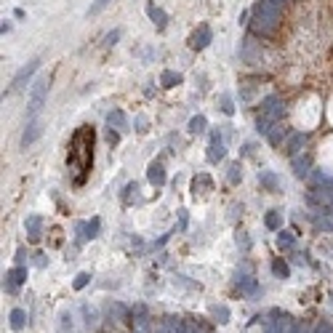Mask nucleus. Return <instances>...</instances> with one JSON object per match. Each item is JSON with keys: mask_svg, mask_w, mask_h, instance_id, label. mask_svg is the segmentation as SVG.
I'll list each match as a JSON object with an SVG mask.
<instances>
[{"mask_svg": "<svg viewBox=\"0 0 333 333\" xmlns=\"http://www.w3.org/2000/svg\"><path fill=\"white\" fill-rule=\"evenodd\" d=\"M117 38H120V30H112V32L107 35V43H104V45H115V43H117Z\"/></svg>", "mask_w": 333, "mask_h": 333, "instance_id": "nucleus-31", "label": "nucleus"}, {"mask_svg": "<svg viewBox=\"0 0 333 333\" xmlns=\"http://www.w3.org/2000/svg\"><path fill=\"white\" fill-rule=\"evenodd\" d=\"M283 112H285V104H283V99L280 96H267L264 101H261V117H267V120H280L283 117Z\"/></svg>", "mask_w": 333, "mask_h": 333, "instance_id": "nucleus-4", "label": "nucleus"}, {"mask_svg": "<svg viewBox=\"0 0 333 333\" xmlns=\"http://www.w3.org/2000/svg\"><path fill=\"white\" fill-rule=\"evenodd\" d=\"M227 179H229V184H237L240 179H243V165H240V163H232V165H229Z\"/></svg>", "mask_w": 333, "mask_h": 333, "instance_id": "nucleus-20", "label": "nucleus"}, {"mask_svg": "<svg viewBox=\"0 0 333 333\" xmlns=\"http://www.w3.org/2000/svg\"><path fill=\"white\" fill-rule=\"evenodd\" d=\"M24 320H27V314H24V309H14L11 312V328H24Z\"/></svg>", "mask_w": 333, "mask_h": 333, "instance_id": "nucleus-23", "label": "nucleus"}, {"mask_svg": "<svg viewBox=\"0 0 333 333\" xmlns=\"http://www.w3.org/2000/svg\"><path fill=\"white\" fill-rule=\"evenodd\" d=\"M272 272H275L277 277H288V275H291V272H288V264L280 261V258H275V261H272Z\"/></svg>", "mask_w": 333, "mask_h": 333, "instance_id": "nucleus-24", "label": "nucleus"}, {"mask_svg": "<svg viewBox=\"0 0 333 333\" xmlns=\"http://www.w3.org/2000/svg\"><path fill=\"white\" fill-rule=\"evenodd\" d=\"M203 131H206V117L195 115V117L189 120V134H203Z\"/></svg>", "mask_w": 333, "mask_h": 333, "instance_id": "nucleus-22", "label": "nucleus"}, {"mask_svg": "<svg viewBox=\"0 0 333 333\" xmlns=\"http://www.w3.org/2000/svg\"><path fill=\"white\" fill-rule=\"evenodd\" d=\"M136 125H139L136 131H142V134L147 131V120H144V117H136Z\"/></svg>", "mask_w": 333, "mask_h": 333, "instance_id": "nucleus-32", "label": "nucleus"}, {"mask_svg": "<svg viewBox=\"0 0 333 333\" xmlns=\"http://www.w3.org/2000/svg\"><path fill=\"white\" fill-rule=\"evenodd\" d=\"M253 94H256L253 86H245L243 91H240V99H243V101H251V99H253Z\"/></svg>", "mask_w": 333, "mask_h": 333, "instance_id": "nucleus-30", "label": "nucleus"}, {"mask_svg": "<svg viewBox=\"0 0 333 333\" xmlns=\"http://www.w3.org/2000/svg\"><path fill=\"white\" fill-rule=\"evenodd\" d=\"M293 243H296L293 232H280V237H277V245H280V248H291Z\"/></svg>", "mask_w": 333, "mask_h": 333, "instance_id": "nucleus-27", "label": "nucleus"}, {"mask_svg": "<svg viewBox=\"0 0 333 333\" xmlns=\"http://www.w3.org/2000/svg\"><path fill=\"white\" fill-rule=\"evenodd\" d=\"M237 245H243V248H248V237H245V235H237Z\"/></svg>", "mask_w": 333, "mask_h": 333, "instance_id": "nucleus-33", "label": "nucleus"}, {"mask_svg": "<svg viewBox=\"0 0 333 333\" xmlns=\"http://www.w3.org/2000/svg\"><path fill=\"white\" fill-rule=\"evenodd\" d=\"M264 224L270 227V229H280V224H283L280 211H270V214H267V219H264Z\"/></svg>", "mask_w": 333, "mask_h": 333, "instance_id": "nucleus-21", "label": "nucleus"}, {"mask_svg": "<svg viewBox=\"0 0 333 333\" xmlns=\"http://www.w3.org/2000/svg\"><path fill=\"white\" fill-rule=\"evenodd\" d=\"M91 147H94V128L83 125L80 131L75 134V139H72V152H70V163L75 165L78 171H88L91 168V160H94Z\"/></svg>", "mask_w": 333, "mask_h": 333, "instance_id": "nucleus-1", "label": "nucleus"}, {"mask_svg": "<svg viewBox=\"0 0 333 333\" xmlns=\"http://www.w3.org/2000/svg\"><path fill=\"white\" fill-rule=\"evenodd\" d=\"M147 16H150V19L157 24V30H163V27L168 24V16H165V11H163V8H157L155 3L147 6Z\"/></svg>", "mask_w": 333, "mask_h": 333, "instance_id": "nucleus-14", "label": "nucleus"}, {"mask_svg": "<svg viewBox=\"0 0 333 333\" xmlns=\"http://www.w3.org/2000/svg\"><path fill=\"white\" fill-rule=\"evenodd\" d=\"M38 67H40V59H32V61H27L24 67H22L19 72H16V78H14V83H11V88H14V91H16V88H22L24 83L30 80L32 75H35V70H38Z\"/></svg>", "mask_w": 333, "mask_h": 333, "instance_id": "nucleus-6", "label": "nucleus"}, {"mask_svg": "<svg viewBox=\"0 0 333 333\" xmlns=\"http://www.w3.org/2000/svg\"><path fill=\"white\" fill-rule=\"evenodd\" d=\"M293 168H296V176L304 179L309 173V157H299V155H296L293 157Z\"/></svg>", "mask_w": 333, "mask_h": 333, "instance_id": "nucleus-17", "label": "nucleus"}, {"mask_svg": "<svg viewBox=\"0 0 333 333\" xmlns=\"http://www.w3.org/2000/svg\"><path fill=\"white\" fill-rule=\"evenodd\" d=\"M214 189V181H211V176H206V173H200V176L192 179V195H208V192Z\"/></svg>", "mask_w": 333, "mask_h": 333, "instance_id": "nucleus-11", "label": "nucleus"}, {"mask_svg": "<svg viewBox=\"0 0 333 333\" xmlns=\"http://www.w3.org/2000/svg\"><path fill=\"white\" fill-rule=\"evenodd\" d=\"M270 3H275V6H283V3H285V0H270Z\"/></svg>", "mask_w": 333, "mask_h": 333, "instance_id": "nucleus-35", "label": "nucleus"}, {"mask_svg": "<svg viewBox=\"0 0 333 333\" xmlns=\"http://www.w3.org/2000/svg\"><path fill=\"white\" fill-rule=\"evenodd\" d=\"M219 104H221V112H224V115H232V112H235V107H232V96L221 94V96H219Z\"/></svg>", "mask_w": 333, "mask_h": 333, "instance_id": "nucleus-25", "label": "nucleus"}, {"mask_svg": "<svg viewBox=\"0 0 333 333\" xmlns=\"http://www.w3.org/2000/svg\"><path fill=\"white\" fill-rule=\"evenodd\" d=\"M107 139H109V144H115V142H117V134H115V131H109Z\"/></svg>", "mask_w": 333, "mask_h": 333, "instance_id": "nucleus-34", "label": "nucleus"}, {"mask_svg": "<svg viewBox=\"0 0 333 333\" xmlns=\"http://www.w3.org/2000/svg\"><path fill=\"white\" fill-rule=\"evenodd\" d=\"M224 155H227V150H224V142H221V134L216 131L214 136H211V147H208V160H211V163H219V160H224Z\"/></svg>", "mask_w": 333, "mask_h": 333, "instance_id": "nucleus-9", "label": "nucleus"}, {"mask_svg": "<svg viewBox=\"0 0 333 333\" xmlns=\"http://www.w3.org/2000/svg\"><path fill=\"white\" fill-rule=\"evenodd\" d=\"M112 3V0H94V3H91V8H88V16H96V14H101L104 11V8Z\"/></svg>", "mask_w": 333, "mask_h": 333, "instance_id": "nucleus-26", "label": "nucleus"}, {"mask_svg": "<svg viewBox=\"0 0 333 333\" xmlns=\"http://www.w3.org/2000/svg\"><path fill=\"white\" fill-rule=\"evenodd\" d=\"M240 56H243L248 64L261 61V45H258L253 38H245V40H243V45H240Z\"/></svg>", "mask_w": 333, "mask_h": 333, "instance_id": "nucleus-5", "label": "nucleus"}, {"mask_svg": "<svg viewBox=\"0 0 333 333\" xmlns=\"http://www.w3.org/2000/svg\"><path fill=\"white\" fill-rule=\"evenodd\" d=\"M40 224H43L40 216H30V219H27V232H30L32 243H35V240H40Z\"/></svg>", "mask_w": 333, "mask_h": 333, "instance_id": "nucleus-15", "label": "nucleus"}, {"mask_svg": "<svg viewBox=\"0 0 333 333\" xmlns=\"http://www.w3.org/2000/svg\"><path fill=\"white\" fill-rule=\"evenodd\" d=\"M40 134H43V123H40V120H30V123H27V128H24V134H22V147H24V150H27V147H30V144H35V142H38V139H40Z\"/></svg>", "mask_w": 333, "mask_h": 333, "instance_id": "nucleus-7", "label": "nucleus"}, {"mask_svg": "<svg viewBox=\"0 0 333 333\" xmlns=\"http://www.w3.org/2000/svg\"><path fill=\"white\" fill-rule=\"evenodd\" d=\"M258 181H261L267 189H272V192L280 187V181H277V176H275L272 171H261V173H258Z\"/></svg>", "mask_w": 333, "mask_h": 333, "instance_id": "nucleus-18", "label": "nucleus"}, {"mask_svg": "<svg viewBox=\"0 0 333 333\" xmlns=\"http://www.w3.org/2000/svg\"><path fill=\"white\" fill-rule=\"evenodd\" d=\"M88 280H91V275H88V272H80L72 285H75V291H80V288H86V285H88Z\"/></svg>", "mask_w": 333, "mask_h": 333, "instance_id": "nucleus-28", "label": "nucleus"}, {"mask_svg": "<svg viewBox=\"0 0 333 333\" xmlns=\"http://www.w3.org/2000/svg\"><path fill=\"white\" fill-rule=\"evenodd\" d=\"M211 312L219 317V322H227V317H229V309L227 307H211Z\"/></svg>", "mask_w": 333, "mask_h": 333, "instance_id": "nucleus-29", "label": "nucleus"}, {"mask_svg": "<svg viewBox=\"0 0 333 333\" xmlns=\"http://www.w3.org/2000/svg\"><path fill=\"white\" fill-rule=\"evenodd\" d=\"M251 14H253V32L258 35H272L280 24V6L270 3V0H256Z\"/></svg>", "mask_w": 333, "mask_h": 333, "instance_id": "nucleus-2", "label": "nucleus"}, {"mask_svg": "<svg viewBox=\"0 0 333 333\" xmlns=\"http://www.w3.org/2000/svg\"><path fill=\"white\" fill-rule=\"evenodd\" d=\"M24 280H27V270L24 267H14V270L8 272V277H6V291H16Z\"/></svg>", "mask_w": 333, "mask_h": 333, "instance_id": "nucleus-10", "label": "nucleus"}, {"mask_svg": "<svg viewBox=\"0 0 333 333\" xmlns=\"http://www.w3.org/2000/svg\"><path fill=\"white\" fill-rule=\"evenodd\" d=\"M48 88H51V78L48 75H40L30 86V101H27V115L30 117H35L43 109L45 99H48Z\"/></svg>", "mask_w": 333, "mask_h": 333, "instance_id": "nucleus-3", "label": "nucleus"}, {"mask_svg": "<svg viewBox=\"0 0 333 333\" xmlns=\"http://www.w3.org/2000/svg\"><path fill=\"white\" fill-rule=\"evenodd\" d=\"M211 38H214V32H211V27L208 24H200L197 27V30H195V35H192V48H195V51H203V48H206V45L211 43Z\"/></svg>", "mask_w": 333, "mask_h": 333, "instance_id": "nucleus-8", "label": "nucleus"}, {"mask_svg": "<svg viewBox=\"0 0 333 333\" xmlns=\"http://www.w3.org/2000/svg\"><path fill=\"white\" fill-rule=\"evenodd\" d=\"M147 179H150V184H155V187H163V184H165V168L160 163H150V168H147Z\"/></svg>", "mask_w": 333, "mask_h": 333, "instance_id": "nucleus-13", "label": "nucleus"}, {"mask_svg": "<svg viewBox=\"0 0 333 333\" xmlns=\"http://www.w3.org/2000/svg\"><path fill=\"white\" fill-rule=\"evenodd\" d=\"M304 144H307V136H304V134H291L288 142H285V152H288L291 157H296L304 150Z\"/></svg>", "mask_w": 333, "mask_h": 333, "instance_id": "nucleus-12", "label": "nucleus"}, {"mask_svg": "<svg viewBox=\"0 0 333 333\" xmlns=\"http://www.w3.org/2000/svg\"><path fill=\"white\" fill-rule=\"evenodd\" d=\"M109 128H125V123H128V120H125V115L123 112H120V109H115V112H109Z\"/></svg>", "mask_w": 333, "mask_h": 333, "instance_id": "nucleus-19", "label": "nucleus"}, {"mask_svg": "<svg viewBox=\"0 0 333 333\" xmlns=\"http://www.w3.org/2000/svg\"><path fill=\"white\" fill-rule=\"evenodd\" d=\"M179 83H181V75H179V72H173V70H165L160 75V86L163 88H173V86H179Z\"/></svg>", "mask_w": 333, "mask_h": 333, "instance_id": "nucleus-16", "label": "nucleus"}]
</instances>
